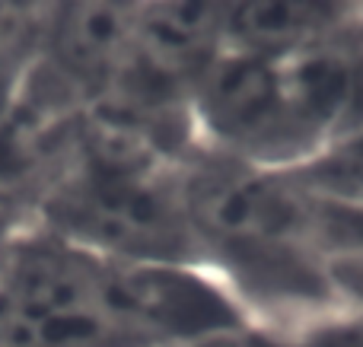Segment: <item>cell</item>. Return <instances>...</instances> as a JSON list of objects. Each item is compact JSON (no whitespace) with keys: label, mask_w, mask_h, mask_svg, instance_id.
I'll return each instance as SVG.
<instances>
[{"label":"cell","mask_w":363,"mask_h":347,"mask_svg":"<svg viewBox=\"0 0 363 347\" xmlns=\"http://www.w3.org/2000/svg\"><path fill=\"white\" fill-rule=\"evenodd\" d=\"M328 280L341 306L363 309V239L328 261Z\"/></svg>","instance_id":"5b68a950"},{"label":"cell","mask_w":363,"mask_h":347,"mask_svg":"<svg viewBox=\"0 0 363 347\" xmlns=\"http://www.w3.org/2000/svg\"><path fill=\"white\" fill-rule=\"evenodd\" d=\"M194 147L290 172L363 127V4L345 23L281 48H226L188 96Z\"/></svg>","instance_id":"7a4b0ae2"},{"label":"cell","mask_w":363,"mask_h":347,"mask_svg":"<svg viewBox=\"0 0 363 347\" xmlns=\"http://www.w3.org/2000/svg\"><path fill=\"white\" fill-rule=\"evenodd\" d=\"M185 207L204 271L236 297L252 325L294 322L341 306L315 242L309 198L290 172L191 147Z\"/></svg>","instance_id":"3957f363"},{"label":"cell","mask_w":363,"mask_h":347,"mask_svg":"<svg viewBox=\"0 0 363 347\" xmlns=\"http://www.w3.org/2000/svg\"><path fill=\"white\" fill-rule=\"evenodd\" d=\"M239 338H211V341H194V344H182V347H242Z\"/></svg>","instance_id":"52a82bcc"},{"label":"cell","mask_w":363,"mask_h":347,"mask_svg":"<svg viewBox=\"0 0 363 347\" xmlns=\"http://www.w3.org/2000/svg\"><path fill=\"white\" fill-rule=\"evenodd\" d=\"M242 347H363V309L335 306L306 319L277 325H249Z\"/></svg>","instance_id":"277c9868"},{"label":"cell","mask_w":363,"mask_h":347,"mask_svg":"<svg viewBox=\"0 0 363 347\" xmlns=\"http://www.w3.org/2000/svg\"><path fill=\"white\" fill-rule=\"evenodd\" d=\"M249 325L201 268L106 258L35 223L0 268V347H182Z\"/></svg>","instance_id":"6da1fadb"},{"label":"cell","mask_w":363,"mask_h":347,"mask_svg":"<svg viewBox=\"0 0 363 347\" xmlns=\"http://www.w3.org/2000/svg\"><path fill=\"white\" fill-rule=\"evenodd\" d=\"M23 227H29V210H26V204L0 191V268H4V258H6V252H10V242L16 239V233Z\"/></svg>","instance_id":"8992f818"}]
</instances>
